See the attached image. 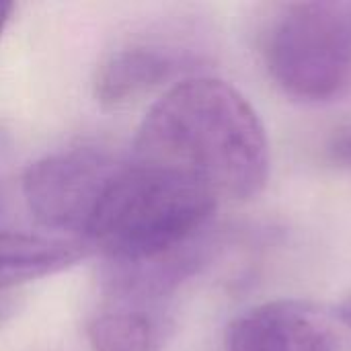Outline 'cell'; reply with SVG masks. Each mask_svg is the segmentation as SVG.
<instances>
[{
  "mask_svg": "<svg viewBox=\"0 0 351 351\" xmlns=\"http://www.w3.org/2000/svg\"><path fill=\"white\" fill-rule=\"evenodd\" d=\"M134 160L175 171L220 202L257 197L269 179V142L253 105L228 82L173 84L142 119Z\"/></svg>",
  "mask_w": 351,
  "mask_h": 351,
  "instance_id": "6da1fadb",
  "label": "cell"
},
{
  "mask_svg": "<svg viewBox=\"0 0 351 351\" xmlns=\"http://www.w3.org/2000/svg\"><path fill=\"white\" fill-rule=\"evenodd\" d=\"M222 202L204 185L162 167L117 169L86 228L109 263H142L195 243Z\"/></svg>",
  "mask_w": 351,
  "mask_h": 351,
  "instance_id": "7a4b0ae2",
  "label": "cell"
},
{
  "mask_svg": "<svg viewBox=\"0 0 351 351\" xmlns=\"http://www.w3.org/2000/svg\"><path fill=\"white\" fill-rule=\"evenodd\" d=\"M274 82L302 103H333L351 93V2L280 6L263 35Z\"/></svg>",
  "mask_w": 351,
  "mask_h": 351,
  "instance_id": "3957f363",
  "label": "cell"
},
{
  "mask_svg": "<svg viewBox=\"0 0 351 351\" xmlns=\"http://www.w3.org/2000/svg\"><path fill=\"white\" fill-rule=\"evenodd\" d=\"M117 165L95 146H74L41 156L23 175V195L37 224L86 234L90 218Z\"/></svg>",
  "mask_w": 351,
  "mask_h": 351,
  "instance_id": "277c9868",
  "label": "cell"
},
{
  "mask_svg": "<svg viewBox=\"0 0 351 351\" xmlns=\"http://www.w3.org/2000/svg\"><path fill=\"white\" fill-rule=\"evenodd\" d=\"M226 351H341L327 319L300 300L259 304L228 329Z\"/></svg>",
  "mask_w": 351,
  "mask_h": 351,
  "instance_id": "5b68a950",
  "label": "cell"
},
{
  "mask_svg": "<svg viewBox=\"0 0 351 351\" xmlns=\"http://www.w3.org/2000/svg\"><path fill=\"white\" fill-rule=\"evenodd\" d=\"M179 60L165 49L130 45L111 51L95 76V97L105 109L125 107L175 76Z\"/></svg>",
  "mask_w": 351,
  "mask_h": 351,
  "instance_id": "8992f818",
  "label": "cell"
},
{
  "mask_svg": "<svg viewBox=\"0 0 351 351\" xmlns=\"http://www.w3.org/2000/svg\"><path fill=\"white\" fill-rule=\"evenodd\" d=\"M86 255L80 241L0 232V294L35 282L53 274H60Z\"/></svg>",
  "mask_w": 351,
  "mask_h": 351,
  "instance_id": "52a82bcc",
  "label": "cell"
},
{
  "mask_svg": "<svg viewBox=\"0 0 351 351\" xmlns=\"http://www.w3.org/2000/svg\"><path fill=\"white\" fill-rule=\"evenodd\" d=\"M86 337L95 351H154L160 327L140 306L119 304L93 317L86 327Z\"/></svg>",
  "mask_w": 351,
  "mask_h": 351,
  "instance_id": "ba28073f",
  "label": "cell"
},
{
  "mask_svg": "<svg viewBox=\"0 0 351 351\" xmlns=\"http://www.w3.org/2000/svg\"><path fill=\"white\" fill-rule=\"evenodd\" d=\"M329 154L337 165L351 169V125H346L333 134L329 142Z\"/></svg>",
  "mask_w": 351,
  "mask_h": 351,
  "instance_id": "9c48e42d",
  "label": "cell"
},
{
  "mask_svg": "<svg viewBox=\"0 0 351 351\" xmlns=\"http://www.w3.org/2000/svg\"><path fill=\"white\" fill-rule=\"evenodd\" d=\"M12 10H14L12 2H0V37H2V33H4V29H6V25L10 21Z\"/></svg>",
  "mask_w": 351,
  "mask_h": 351,
  "instance_id": "30bf717a",
  "label": "cell"
},
{
  "mask_svg": "<svg viewBox=\"0 0 351 351\" xmlns=\"http://www.w3.org/2000/svg\"><path fill=\"white\" fill-rule=\"evenodd\" d=\"M339 317H341V321L348 325L351 329V298L348 300V302H343L341 304V308H339Z\"/></svg>",
  "mask_w": 351,
  "mask_h": 351,
  "instance_id": "8fae6325",
  "label": "cell"
}]
</instances>
